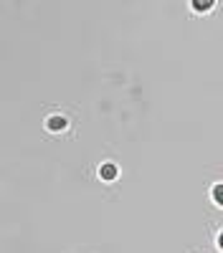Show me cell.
Masks as SVG:
<instances>
[{"instance_id": "7a4b0ae2", "label": "cell", "mask_w": 223, "mask_h": 253, "mask_svg": "<svg viewBox=\"0 0 223 253\" xmlns=\"http://www.w3.org/2000/svg\"><path fill=\"white\" fill-rule=\"evenodd\" d=\"M64 126H66V119H64V117H51V119H48V129H53V132L64 129Z\"/></svg>"}, {"instance_id": "3957f363", "label": "cell", "mask_w": 223, "mask_h": 253, "mask_svg": "<svg viewBox=\"0 0 223 253\" xmlns=\"http://www.w3.org/2000/svg\"><path fill=\"white\" fill-rule=\"evenodd\" d=\"M193 8L195 10H208V8H213V0H193Z\"/></svg>"}, {"instance_id": "6da1fadb", "label": "cell", "mask_w": 223, "mask_h": 253, "mask_svg": "<svg viewBox=\"0 0 223 253\" xmlns=\"http://www.w3.org/2000/svg\"><path fill=\"white\" fill-rule=\"evenodd\" d=\"M99 175H101V180H114L117 177V167L114 165H101L99 167Z\"/></svg>"}, {"instance_id": "277c9868", "label": "cell", "mask_w": 223, "mask_h": 253, "mask_svg": "<svg viewBox=\"0 0 223 253\" xmlns=\"http://www.w3.org/2000/svg\"><path fill=\"white\" fill-rule=\"evenodd\" d=\"M213 200H216L218 205H223V185H216V187H213Z\"/></svg>"}, {"instance_id": "5b68a950", "label": "cell", "mask_w": 223, "mask_h": 253, "mask_svg": "<svg viewBox=\"0 0 223 253\" xmlns=\"http://www.w3.org/2000/svg\"><path fill=\"white\" fill-rule=\"evenodd\" d=\"M218 246H221V248H223V233H221V236H218Z\"/></svg>"}]
</instances>
